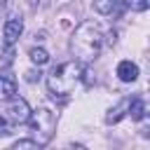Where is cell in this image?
I'll return each mask as SVG.
<instances>
[{
  "instance_id": "obj_8",
  "label": "cell",
  "mask_w": 150,
  "mask_h": 150,
  "mask_svg": "<svg viewBox=\"0 0 150 150\" xmlns=\"http://www.w3.org/2000/svg\"><path fill=\"white\" fill-rule=\"evenodd\" d=\"M12 96H16V80L12 75H0V101H9Z\"/></svg>"
},
{
  "instance_id": "obj_11",
  "label": "cell",
  "mask_w": 150,
  "mask_h": 150,
  "mask_svg": "<svg viewBox=\"0 0 150 150\" xmlns=\"http://www.w3.org/2000/svg\"><path fill=\"white\" fill-rule=\"evenodd\" d=\"M28 59H30V63L33 66H45V63H49V52L45 49V47H30L28 49Z\"/></svg>"
},
{
  "instance_id": "obj_12",
  "label": "cell",
  "mask_w": 150,
  "mask_h": 150,
  "mask_svg": "<svg viewBox=\"0 0 150 150\" xmlns=\"http://www.w3.org/2000/svg\"><path fill=\"white\" fill-rule=\"evenodd\" d=\"M9 150H42V145L38 141H33V138H19Z\"/></svg>"
},
{
  "instance_id": "obj_7",
  "label": "cell",
  "mask_w": 150,
  "mask_h": 150,
  "mask_svg": "<svg viewBox=\"0 0 150 150\" xmlns=\"http://www.w3.org/2000/svg\"><path fill=\"white\" fill-rule=\"evenodd\" d=\"M117 77L122 80V82H136V77H138V66L134 63V61H129V59H124V61H120L117 63Z\"/></svg>"
},
{
  "instance_id": "obj_14",
  "label": "cell",
  "mask_w": 150,
  "mask_h": 150,
  "mask_svg": "<svg viewBox=\"0 0 150 150\" xmlns=\"http://www.w3.org/2000/svg\"><path fill=\"white\" fill-rule=\"evenodd\" d=\"M150 7V0H131V9H136V12H145Z\"/></svg>"
},
{
  "instance_id": "obj_3",
  "label": "cell",
  "mask_w": 150,
  "mask_h": 150,
  "mask_svg": "<svg viewBox=\"0 0 150 150\" xmlns=\"http://www.w3.org/2000/svg\"><path fill=\"white\" fill-rule=\"evenodd\" d=\"M56 122H59V115L52 108H38V110H30V117L26 124L33 134V141H38L40 145H47L56 131Z\"/></svg>"
},
{
  "instance_id": "obj_10",
  "label": "cell",
  "mask_w": 150,
  "mask_h": 150,
  "mask_svg": "<svg viewBox=\"0 0 150 150\" xmlns=\"http://www.w3.org/2000/svg\"><path fill=\"white\" fill-rule=\"evenodd\" d=\"M127 108H129V98H122V101H120L115 108H110V110H108L105 122H108V124H117V122H120V120L127 115Z\"/></svg>"
},
{
  "instance_id": "obj_4",
  "label": "cell",
  "mask_w": 150,
  "mask_h": 150,
  "mask_svg": "<svg viewBox=\"0 0 150 150\" xmlns=\"http://www.w3.org/2000/svg\"><path fill=\"white\" fill-rule=\"evenodd\" d=\"M5 117H7L12 124H26L28 117H30V105H28V101L21 98V96H12V98L7 101Z\"/></svg>"
},
{
  "instance_id": "obj_9",
  "label": "cell",
  "mask_w": 150,
  "mask_h": 150,
  "mask_svg": "<svg viewBox=\"0 0 150 150\" xmlns=\"http://www.w3.org/2000/svg\"><path fill=\"white\" fill-rule=\"evenodd\" d=\"M127 115H129L131 120L141 122V120L145 117V101H143L141 96H136V98H129V108H127Z\"/></svg>"
},
{
  "instance_id": "obj_17",
  "label": "cell",
  "mask_w": 150,
  "mask_h": 150,
  "mask_svg": "<svg viewBox=\"0 0 150 150\" xmlns=\"http://www.w3.org/2000/svg\"><path fill=\"white\" fill-rule=\"evenodd\" d=\"M38 2H40V0H28V5H33V7H35Z\"/></svg>"
},
{
  "instance_id": "obj_2",
  "label": "cell",
  "mask_w": 150,
  "mask_h": 150,
  "mask_svg": "<svg viewBox=\"0 0 150 150\" xmlns=\"http://www.w3.org/2000/svg\"><path fill=\"white\" fill-rule=\"evenodd\" d=\"M82 80V66L77 61H66V63H59L54 66L49 73H47V89L54 98H66Z\"/></svg>"
},
{
  "instance_id": "obj_5",
  "label": "cell",
  "mask_w": 150,
  "mask_h": 150,
  "mask_svg": "<svg viewBox=\"0 0 150 150\" xmlns=\"http://www.w3.org/2000/svg\"><path fill=\"white\" fill-rule=\"evenodd\" d=\"M127 0H94V12L101 14V16H112V19H120L127 9Z\"/></svg>"
},
{
  "instance_id": "obj_15",
  "label": "cell",
  "mask_w": 150,
  "mask_h": 150,
  "mask_svg": "<svg viewBox=\"0 0 150 150\" xmlns=\"http://www.w3.org/2000/svg\"><path fill=\"white\" fill-rule=\"evenodd\" d=\"M63 150H87V148H84L82 143H68V145H66Z\"/></svg>"
},
{
  "instance_id": "obj_13",
  "label": "cell",
  "mask_w": 150,
  "mask_h": 150,
  "mask_svg": "<svg viewBox=\"0 0 150 150\" xmlns=\"http://www.w3.org/2000/svg\"><path fill=\"white\" fill-rule=\"evenodd\" d=\"M9 134H12V122L5 115H0V136H9Z\"/></svg>"
},
{
  "instance_id": "obj_6",
  "label": "cell",
  "mask_w": 150,
  "mask_h": 150,
  "mask_svg": "<svg viewBox=\"0 0 150 150\" xmlns=\"http://www.w3.org/2000/svg\"><path fill=\"white\" fill-rule=\"evenodd\" d=\"M21 33H23V21H21V16H12V19L5 21L2 35H5V45H7V47L16 45L19 38H21Z\"/></svg>"
},
{
  "instance_id": "obj_1",
  "label": "cell",
  "mask_w": 150,
  "mask_h": 150,
  "mask_svg": "<svg viewBox=\"0 0 150 150\" xmlns=\"http://www.w3.org/2000/svg\"><path fill=\"white\" fill-rule=\"evenodd\" d=\"M103 45H105V33H103V28H101L96 21H91V19H89V21H82V23L75 28L73 38H70V52H73V59H75L80 66L91 63V61L101 54Z\"/></svg>"
},
{
  "instance_id": "obj_16",
  "label": "cell",
  "mask_w": 150,
  "mask_h": 150,
  "mask_svg": "<svg viewBox=\"0 0 150 150\" xmlns=\"http://www.w3.org/2000/svg\"><path fill=\"white\" fill-rule=\"evenodd\" d=\"M5 7H7V0H0V16H2V12H5Z\"/></svg>"
}]
</instances>
